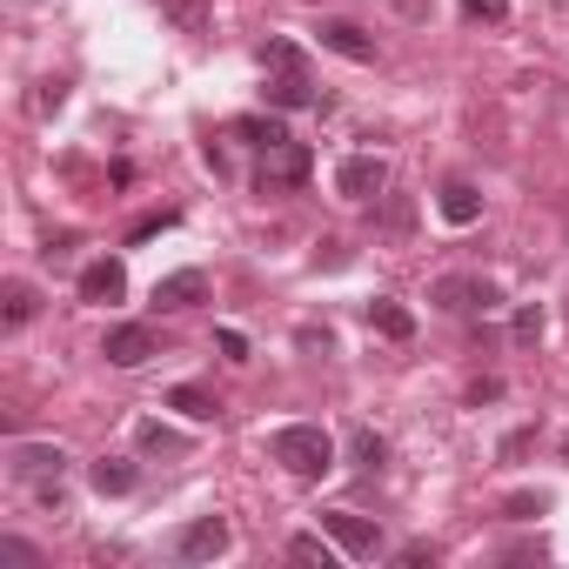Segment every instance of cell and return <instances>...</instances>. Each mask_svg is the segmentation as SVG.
I'll return each instance as SVG.
<instances>
[{"label": "cell", "instance_id": "6da1fadb", "mask_svg": "<svg viewBox=\"0 0 569 569\" xmlns=\"http://www.w3.org/2000/svg\"><path fill=\"white\" fill-rule=\"evenodd\" d=\"M268 456L289 469V476H302V482H316V476H329V469H336V442H329V429H316V422H289V429H274Z\"/></svg>", "mask_w": 569, "mask_h": 569}, {"label": "cell", "instance_id": "7a4b0ae2", "mask_svg": "<svg viewBox=\"0 0 569 569\" xmlns=\"http://www.w3.org/2000/svg\"><path fill=\"white\" fill-rule=\"evenodd\" d=\"M309 168H316V154L289 134V141H281V148H268L261 154V168H254V188L261 194H289V188H302L309 181Z\"/></svg>", "mask_w": 569, "mask_h": 569}, {"label": "cell", "instance_id": "3957f363", "mask_svg": "<svg viewBox=\"0 0 569 569\" xmlns=\"http://www.w3.org/2000/svg\"><path fill=\"white\" fill-rule=\"evenodd\" d=\"M436 302H442L449 316H476V309L489 316L502 296L489 289V281H476V274H442V281H436Z\"/></svg>", "mask_w": 569, "mask_h": 569}, {"label": "cell", "instance_id": "277c9868", "mask_svg": "<svg viewBox=\"0 0 569 569\" xmlns=\"http://www.w3.org/2000/svg\"><path fill=\"white\" fill-rule=\"evenodd\" d=\"M336 188H342L349 201H376V194L389 188V161H382V154H349V161L336 168Z\"/></svg>", "mask_w": 569, "mask_h": 569}, {"label": "cell", "instance_id": "5b68a950", "mask_svg": "<svg viewBox=\"0 0 569 569\" xmlns=\"http://www.w3.org/2000/svg\"><path fill=\"white\" fill-rule=\"evenodd\" d=\"M101 356H108L114 369H141V362L154 356V329H148V322H114L108 342H101Z\"/></svg>", "mask_w": 569, "mask_h": 569}, {"label": "cell", "instance_id": "8992f818", "mask_svg": "<svg viewBox=\"0 0 569 569\" xmlns=\"http://www.w3.org/2000/svg\"><path fill=\"white\" fill-rule=\"evenodd\" d=\"M221 549H228V522H221V516H194V522L174 536V556H181V562H214Z\"/></svg>", "mask_w": 569, "mask_h": 569}, {"label": "cell", "instance_id": "52a82bcc", "mask_svg": "<svg viewBox=\"0 0 569 569\" xmlns=\"http://www.w3.org/2000/svg\"><path fill=\"white\" fill-rule=\"evenodd\" d=\"M201 296H208V274H201V268H174V274L154 281V309H161V316H181V309H194Z\"/></svg>", "mask_w": 569, "mask_h": 569}, {"label": "cell", "instance_id": "ba28073f", "mask_svg": "<svg viewBox=\"0 0 569 569\" xmlns=\"http://www.w3.org/2000/svg\"><path fill=\"white\" fill-rule=\"evenodd\" d=\"M121 296H128V268H121L114 254H101V261L81 268V302H101V309H108V302H121Z\"/></svg>", "mask_w": 569, "mask_h": 569}, {"label": "cell", "instance_id": "9c48e42d", "mask_svg": "<svg viewBox=\"0 0 569 569\" xmlns=\"http://www.w3.org/2000/svg\"><path fill=\"white\" fill-rule=\"evenodd\" d=\"M322 529H329L349 556H376V542H382V536H376V522H369V516H356V509H322Z\"/></svg>", "mask_w": 569, "mask_h": 569}, {"label": "cell", "instance_id": "30bf717a", "mask_svg": "<svg viewBox=\"0 0 569 569\" xmlns=\"http://www.w3.org/2000/svg\"><path fill=\"white\" fill-rule=\"evenodd\" d=\"M316 34H322V48H329V54H342V61H376V41H369L356 21H322Z\"/></svg>", "mask_w": 569, "mask_h": 569}, {"label": "cell", "instance_id": "8fae6325", "mask_svg": "<svg viewBox=\"0 0 569 569\" xmlns=\"http://www.w3.org/2000/svg\"><path fill=\"white\" fill-rule=\"evenodd\" d=\"M61 462H68V456H61L54 442H21V449H14V476H28V482L61 476Z\"/></svg>", "mask_w": 569, "mask_h": 569}, {"label": "cell", "instance_id": "7c38bea8", "mask_svg": "<svg viewBox=\"0 0 569 569\" xmlns=\"http://www.w3.org/2000/svg\"><path fill=\"white\" fill-rule=\"evenodd\" d=\"M228 134H234V141H248V148H261V154H268V148H281V141H289V128H281L274 114H241V121H234Z\"/></svg>", "mask_w": 569, "mask_h": 569}, {"label": "cell", "instance_id": "4fadbf2b", "mask_svg": "<svg viewBox=\"0 0 569 569\" xmlns=\"http://www.w3.org/2000/svg\"><path fill=\"white\" fill-rule=\"evenodd\" d=\"M34 309H41V296L28 289V281H8V289H0V322H8V329H28Z\"/></svg>", "mask_w": 569, "mask_h": 569}, {"label": "cell", "instance_id": "5bb4252c", "mask_svg": "<svg viewBox=\"0 0 569 569\" xmlns=\"http://www.w3.org/2000/svg\"><path fill=\"white\" fill-rule=\"evenodd\" d=\"M261 68L281 74V81H309V61H302L296 41H268V48H261Z\"/></svg>", "mask_w": 569, "mask_h": 569}, {"label": "cell", "instance_id": "9a60e30c", "mask_svg": "<svg viewBox=\"0 0 569 569\" xmlns=\"http://www.w3.org/2000/svg\"><path fill=\"white\" fill-rule=\"evenodd\" d=\"M369 329L389 336V342H409V336H416V316H409L402 302H369Z\"/></svg>", "mask_w": 569, "mask_h": 569}, {"label": "cell", "instance_id": "2e32d148", "mask_svg": "<svg viewBox=\"0 0 569 569\" xmlns=\"http://www.w3.org/2000/svg\"><path fill=\"white\" fill-rule=\"evenodd\" d=\"M389 462V442L376 436V429H349V469H362V476H376Z\"/></svg>", "mask_w": 569, "mask_h": 569}, {"label": "cell", "instance_id": "e0dca14e", "mask_svg": "<svg viewBox=\"0 0 569 569\" xmlns=\"http://www.w3.org/2000/svg\"><path fill=\"white\" fill-rule=\"evenodd\" d=\"M476 214H482V194H476L469 181H449V188H442V221H456V228H469Z\"/></svg>", "mask_w": 569, "mask_h": 569}, {"label": "cell", "instance_id": "ac0fdd59", "mask_svg": "<svg viewBox=\"0 0 569 569\" xmlns=\"http://www.w3.org/2000/svg\"><path fill=\"white\" fill-rule=\"evenodd\" d=\"M168 409H181L188 422H214V416H221V402H214L208 389H194V382H181V389H168Z\"/></svg>", "mask_w": 569, "mask_h": 569}, {"label": "cell", "instance_id": "d6986e66", "mask_svg": "<svg viewBox=\"0 0 569 569\" xmlns=\"http://www.w3.org/2000/svg\"><path fill=\"white\" fill-rule=\"evenodd\" d=\"M88 482H94L101 496H128V489H134V462H121V456H101V462L88 469Z\"/></svg>", "mask_w": 569, "mask_h": 569}, {"label": "cell", "instance_id": "ffe728a7", "mask_svg": "<svg viewBox=\"0 0 569 569\" xmlns=\"http://www.w3.org/2000/svg\"><path fill=\"white\" fill-rule=\"evenodd\" d=\"M161 14H168L181 34H208V0H161Z\"/></svg>", "mask_w": 569, "mask_h": 569}, {"label": "cell", "instance_id": "44dd1931", "mask_svg": "<svg viewBox=\"0 0 569 569\" xmlns=\"http://www.w3.org/2000/svg\"><path fill=\"white\" fill-rule=\"evenodd\" d=\"M134 436H141V449H148V456H181V449H188V442H181L168 422H141Z\"/></svg>", "mask_w": 569, "mask_h": 569}, {"label": "cell", "instance_id": "7402d4cb", "mask_svg": "<svg viewBox=\"0 0 569 569\" xmlns=\"http://www.w3.org/2000/svg\"><path fill=\"white\" fill-rule=\"evenodd\" d=\"M268 101H274V108H309V101H316V88H309V81H281V74H274V81H268Z\"/></svg>", "mask_w": 569, "mask_h": 569}, {"label": "cell", "instance_id": "603a6c76", "mask_svg": "<svg viewBox=\"0 0 569 569\" xmlns=\"http://www.w3.org/2000/svg\"><path fill=\"white\" fill-rule=\"evenodd\" d=\"M289 556H296V562H322V569H329V542H322V536H296V542H289Z\"/></svg>", "mask_w": 569, "mask_h": 569}, {"label": "cell", "instance_id": "cb8c5ba5", "mask_svg": "<svg viewBox=\"0 0 569 569\" xmlns=\"http://www.w3.org/2000/svg\"><path fill=\"white\" fill-rule=\"evenodd\" d=\"M469 21H509V0H462Z\"/></svg>", "mask_w": 569, "mask_h": 569}, {"label": "cell", "instance_id": "d4e9b609", "mask_svg": "<svg viewBox=\"0 0 569 569\" xmlns=\"http://www.w3.org/2000/svg\"><path fill=\"white\" fill-rule=\"evenodd\" d=\"M0 556H8V562H41V556H34L21 536H0Z\"/></svg>", "mask_w": 569, "mask_h": 569}, {"label": "cell", "instance_id": "484cf974", "mask_svg": "<svg viewBox=\"0 0 569 569\" xmlns=\"http://www.w3.org/2000/svg\"><path fill=\"white\" fill-rule=\"evenodd\" d=\"M61 94H68V88H61V81H48V88L34 94V114H48V108H61Z\"/></svg>", "mask_w": 569, "mask_h": 569}, {"label": "cell", "instance_id": "4316f807", "mask_svg": "<svg viewBox=\"0 0 569 569\" xmlns=\"http://www.w3.org/2000/svg\"><path fill=\"white\" fill-rule=\"evenodd\" d=\"M221 349H228L234 362H248V336H234V329H221Z\"/></svg>", "mask_w": 569, "mask_h": 569}, {"label": "cell", "instance_id": "83f0119b", "mask_svg": "<svg viewBox=\"0 0 569 569\" xmlns=\"http://www.w3.org/2000/svg\"><path fill=\"white\" fill-rule=\"evenodd\" d=\"M509 516H542V496H509Z\"/></svg>", "mask_w": 569, "mask_h": 569}, {"label": "cell", "instance_id": "f1b7e54d", "mask_svg": "<svg viewBox=\"0 0 569 569\" xmlns=\"http://www.w3.org/2000/svg\"><path fill=\"white\" fill-rule=\"evenodd\" d=\"M402 562H409V569H422V562H436V549H429V542H409V549H402Z\"/></svg>", "mask_w": 569, "mask_h": 569}, {"label": "cell", "instance_id": "f546056e", "mask_svg": "<svg viewBox=\"0 0 569 569\" xmlns=\"http://www.w3.org/2000/svg\"><path fill=\"white\" fill-rule=\"evenodd\" d=\"M562 462H569V442H562Z\"/></svg>", "mask_w": 569, "mask_h": 569}]
</instances>
